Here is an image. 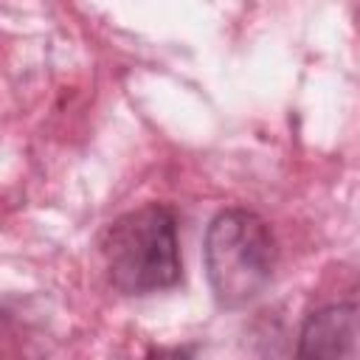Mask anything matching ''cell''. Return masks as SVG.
I'll return each mask as SVG.
<instances>
[{
  "instance_id": "obj_1",
  "label": "cell",
  "mask_w": 360,
  "mask_h": 360,
  "mask_svg": "<svg viewBox=\"0 0 360 360\" xmlns=\"http://www.w3.org/2000/svg\"><path fill=\"white\" fill-rule=\"evenodd\" d=\"M107 276L127 295L169 290L183 276L177 214L166 202H146L112 219L101 236Z\"/></svg>"
},
{
  "instance_id": "obj_2",
  "label": "cell",
  "mask_w": 360,
  "mask_h": 360,
  "mask_svg": "<svg viewBox=\"0 0 360 360\" xmlns=\"http://www.w3.org/2000/svg\"><path fill=\"white\" fill-rule=\"evenodd\" d=\"M202 262L217 304L236 309L259 298L273 281L278 245L256 211L225 208L205 228Z\"/></svg>"
},
{
  "instance_id": "obj_3",
  "label": "cell",
  "mask_w": 360,
  "mask_h": 360,
  "mask_svg": "<svg viewBox=\"0 0 360 360\" xmlns=\"http://www.w3.org/2000/svg\"><path fill=\"white\" fill-rule=\"evenodd\" d=\"M292 360H360V284L304 318Z\"/></svg>"
},
{
  "instance_id": "obj_4",
  "label": "cell",
  "mask_w": 360,
  "mask_h": 360,
  "mask_svg": "<svg viewBox=\"0 0 360 360\" xmlns=\"http://www.w3.org/2000/svg\"><path fill=\"white\" fill-rule=\"evenodd\" d=\"M149 360H194V346H174V349H155Z\"/></svg>"
}]
</instances>
